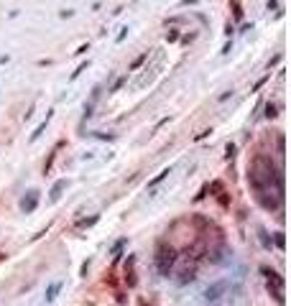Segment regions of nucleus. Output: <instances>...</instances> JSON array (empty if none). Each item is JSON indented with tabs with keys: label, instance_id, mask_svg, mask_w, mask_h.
Returning <instances> with one entry per match:
<instances>
[{
	"label": "nucleus",
	"instance_id": "f257e3e1",
	"mask_svg": "<svg viewBox=\"0 0 291 306\" xmlns=\"http://www.w3.org/2000/svg\"><path fill=\"white\" fill-rule=\"evenodd\" d=\"M174 263H176V250L171 248V245H166V242H159V248H156V268H159V273L164 275V278L171 275Z\"/></svg>",
	"mask_w": 291,
	"mask_h": 306
},
{
	"label": "nucleus",
	"instance_id": "f03ea898",
	"mask_svg": "<svg viewBox=\"0 0 291 306\" xmlns=\"http://www.w3.org/2000/svg\"><path fill=\"white\" fill-rule=\"evenodd\" d=\"M222 291H225V283H214V286H209V288L205 291V299H207V301H217Z\"/></svg>",
	"mask_w": 291,
	"mask_h": 306
},
{
	"label": "nucleus",
	"instance_id": "7ed1b4c3",
	"mask_svg": "<svg viewBox=\"0 0 291 306\" xmlns=\"http://www.w3.org/2000/svg\"><path fill=\"white\" fill-rule=\"evenodd\" d=\"M36 202H39V191H28V199H23V202H21L23 212H34L36 209Z\"/></svg>",
	"mask_w": 291,
	"mask_h": 306
},
{
	"label": "nucleus",
	"instance_id": "20e7f679",
	"mask_svg": "<svg viewBox=\"0 0 291 306\" xmlns=\"http://www.w3.org/2000/svg\"><path fill=\"white\" fill-rule=\"evenodd\" d=\"M67 187V179H61V181H56L54 184V189H51V202H56V199L61 196V189Z\"/></svg>",
	"mask_w": 291,
	"mask_h": 306
},
{
	"label": "nucleus",
	"instance_id": "39448f33",
	"mask_svg": "<svg viewBox=\"0 0 291 306\" xmlns=\"http://www.w3.org/2000/svg\"><path fill=\"white\" fill-rule=\"evenodd\" d=\"M189 281H194V268H187V270H181V278H179V283H181V286H187Z\"/></svg>",
	"mask_w": 291,
	"mask_h": 306
},
{
	"label": "nucleus",
	"instance_id": "423d86ee",
	"mask_svg": "<svg viewBox=\"0 0 291 306\" xmlns=\"http://www.w3.org/2000/svg\"><path fill=\"white\" fill-rule=\"evenodd\" d=\"M59 288H61V283H51V286H49V291H46V301H54V299H56V294H59Z\"/></svg>",
	"mask_w": 291,
	"mask_h": 306
},
{
	"label": "nucleus",
	"instance_id": "0eeeda50",
	"mask_svg": "<svg viewBox=\"0 0 291 306\" xmlns=\"http://www.w3.org/2000/svg\"><path fill=\"white\" fill-rule=\"evenodd\" d=\"M168 174H171V171H168V168H164V171H161V174H159L156 179H151V181H148V187L153 189V187H156V184H161V181H164V179H166Z\"/></svg>",
	"mask_w": 291,
	"mask_h": 306
},
{
	"label": "nucleus",
	"instance_id": "6e6552de",
	"mask_svg": "<svg viewBox=\"0 0 291 306\" xmlns=\"http://www.w3.org/2000/svg\"><path fill=\"white\" fill-rule=\"evenodd\" d=\"M258 235H260V242H263V248H268V250H271V240H268V235H266V230H263V227L258 230Z\"/></svg>",
	"mask_w": 291,
	"mask_h": 306
},
{
	"label": "nucleus",
	"instance_id": "1a4fd4ad",
	"mask_svg": "<svg viewBox=\"0 0 291 306\" xmlns=\"http://www.w3.org/2000/svg\"><path fill=\"white\" fill-rule=\"evenodd\" d=\"M276 245H279V250H284V245H286V240H284V232H276Z\"/></svg>",
	"mask_w": 291,
	"mask_h": 306
}]
</instances>
